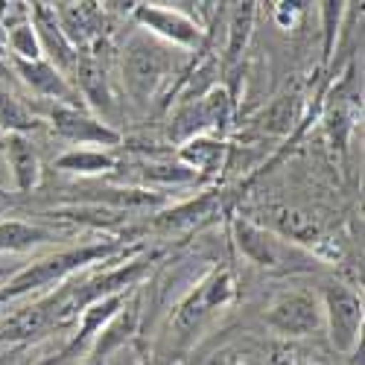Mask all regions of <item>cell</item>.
I'll use <instances>...</instances> for the list:
<instances>
[{
    "label": "cell",
    "instance_id": "cell-10",
    "mask_svg": "<svg viewBox=\"0 0 365 365\" xmlns=\"http://www.w3.org/2000/svg\"><path fill=\"white\" fill-rule=\"evenodd\" d=\"M9 164L15 170L18 178V187L29 190L36 185V175H38V161H36V149L29 146L24 138H9Z\"/></svg>",
    "mask_w": 365,
    "mask_h": 365
},
{
    "label": "cell",
    "instance_id": "cell-6",
    "mask_svg": "<svg viewBox=\"0 0 365 365\" xmlns=\"http://www.w3.org/2000/svg\"><path fill=\"white\" fill-rule=\"evenodd\" d=\"M237 242L242 255L257 266H284L287 257H292V249L284 246L281 240H275L272 234L249 225V222H237Z\"/></svg>",
    "mask_w": 365,
    "mask_h": 365
},
{
    "label": "cell",
    "instance_id": "cell-16",
    "mask_svg": "<svg viewBox=\"0 0 365 365\" xmlns=\"http://www.w3.org/2000/svg\"><path fill=\"white\" fill-rule=\"evenodd\" d=\"M38 24H41V33L47 36V44H50L53 50H58V53H56V56H58V62H62V65H71V50H68V44H65L62 33H58V26L50 21L47 9H38Z\"/></svg>",
    "mask_w": 365,
    "mask_h": 365
},
{
    "label": "cell",
    "instance_id": "cell-2",
    "mask_svg": "<svg viewBox=\"0 0 365 365\" xmlns=\"http://www.w3.org/2000/svg\"><path fill=\"white\" fill-rule=\"evenodd\" d=\"M108 255V249H76V252H65V255H56V257H47L41 263H33L29 269H24L21 275L0 292V298H12V295H21V292H29V289H36V287H44L56 278H62L68 275L71 269L88 263V260H94V257H103Z\"/></svg>",
    "mask_w": 365,
    "mask_h": 365
},
{
    "label": "cell",
    "instance_id": "cell-8",
    "mask_svg": "<svg viewBox=\"0 0 365 365\" xmlns=\"http://www.w3.org/2000/svg\"><path fill=\"white\" fill-rule=\"evenodd\" d=\"M53 126L73 138V140H100V143H117V135L108 132L106 126L94 123L91 117L73 111V108H53Z\"/></svg>",
    "mask_w": 365,
    "mask_h": 365
},
{
    "label": "cell",
    "instance_id": "cell-7",
    "mask_svg": "<svg viewBox=\"0 0 365 365\" xmlns=\"http://www.w3.org/2000/svg\"><path fill=\"white\" fill-rule=\"evenodd\" d=\"M231 292H234V287H231V275H217L210 284H205L185 307H181V313H178V319H175V324L178 327H193V324H199V319L205 316V313H210L214 307H220V304H225L228 298H231Z\"/></svg>",
    "mask_w": 365,
    "mask_h": 365
},
{
    "label": "cell",
    "instance_id": "cell-14",
    "mask_svg": "<svg viewBox=\"0 0 365 365\" xmlns=\"http://www.w3.org/2000/svg\"><path fill=\"white\" fill-rule=\"evenodd\" d=\"M44 324V310L36 307V310H24L18 313L6 327H4V336L9 339H24V336H33V333H38Z\"/></svg>",
    "mask_w": 365,
    "mask_h": 365
},
{
    "label": "cell",
    "instance_id": "cell-1",
    "mask_svg": "<svg viewBox=\"0 0 365 365\" xmlns=\"http://www.w3.org/2000/svg\"><path fill=\"white\" fill-rule=\"evenodd\" d=\"M140 263L129 266V269H120V272H108V275L103 278H94V281H88L82 287H73L68 295L58 298V304H53V319L58 324H68L71 319H76L82 313V307H88V304H94L111 292H117L120 287H129L138 275H140Z\"/></svg>",
    "mask_w": 365,
    "mask_h": 365
},
{
    "label": "cell",
    "instance_id": "cell-13",
    "mask_svg": "<svg viewBox=\"0 0 365 365\" xmlns=\"http://www.w3.org/2000/svg\"><path fill=\"white\" fill-rule=\"evenodd\" d=\"M79 82L85 88V94L94 103H106V71L91 56H85L79 62Z\"/></svg>",
    "mask_w": 365,
    "mask_h": 365
},
{
    "label": "cell",
    "instance_id": "cell-3",
    "mask_svg": "<svg viewBox=\"0 0 365 365\" xmlns=\"http://www.w3.org/2000/svg\"><path fill=\"white\" fill-rule=\"evenodd\" d=\"M327 313H330V339L339 351H351L359 336V324H362V307L359 301L342 289L333 287L327 289Z\"/></svg>",
    "mask_w": 365,
    "mask_h": 365
},
{
    "label": "cell",
    "instance_id": "cell-12",
    "mask_svg": "<svg viewBox=\"0 0 365 365\" xmlns=\"http://www.w3.org/2000/svg\"><path fill=\"white\" fill-rule=\"evenodd\" d=\"M44 240V231L33 228V225H24V222H0V249H29L36 242Z\"/></svg>",
    "mask_w": 365,
    "mask_h": 365
},
{
    "label": "cell",
    "instance_id": "cell-18",
    "mask_svg": "<svg viewBox=\"0 0 365 365\" xmlns=\"http://www.w3.org/2000/svg\"><path fill=\"white\" fill-rule=\"evenodd\" d=\"M249 24H252V6L246 4L237 18H234V29H231V47H228V56L234 58L240 53V44H246V36H249Z\"/></svg>",
    "mask_w": 365,
    "mask_h": 365
},
{
    "label": "cell",
    "instance_id": "cell-9",
    "mask_svg": "<svg viewBox=\"0 0 365 365\" xmlns=\"http://www.w3.org/2000/svg\"><path fill=\"white\" fill-rule=\"evenodd\" d=\"M138 15H140V21H143V24L155 26L158 33L170 36L173 41H181V44L196 41V26H193L187 18L173 15V12H164V9H140Z\"/></svg>",
    "mask_w": 365,
    "mask_h": 365
},
{
    "label": "cell",
    "instance_id": "cell-21",
    "mask_svg": "<svg viewBox=\"0 0 365 365\" xmlns=\"http://www.w3.org/2000/svg\"><path fill=\"white\" fill-rule=\"evenodd\" d=\"M196 149H187L185 155L196 164V167H210L217 158H220V146L217 143H193Z\"/></svg>",
    "mask_w": 365,
    "mask_h": 365
},
{
    "label": "cell",
    "instance_id": "cell-19",
    "mask_svg": "<svg viewBox=\"0 0 365 365\" xmlns=\"http://www.w3.org/2000/svg\"><path fill=\"white\" fill-rule=\"evenodd\" d=\"M12 47L24 58H33V62H38V41H36V33L29 26H18L15 29V33H12Z\"/></svg>",
    "mask_w": 365,
    "mask_h": 365
},
{
    "label": "cell",
    "instance_id": "cell-4",
    "mask_svg": "<svg viewBox=\"0 0 365 365\" xmlns=\"http://www.w3.org/2000/svg\"><path fill=\"white\" fill-rule=\"evenodd\" d=\"M266 322L272 327H278L281 333H289V336H304V333H313L319 327V310H316V301L292 292L278 298L275 304L269 307Z\"/></svg>",
    "mask_w": 365,
    "mask_h": 365
},
{
    "label": "cell",
    "instance_id": "cell-5",
    "mask_svg": "<svg viewBox=\"0 0 365 365\" xmlns=\"http://www.w3.org/2000/svg\"><path fill=\"white\" fill-rule=\"evenodd\" d=\"M167 68V56L152 44H135L126 56V79L138 97H146Z\"/></svg>",
    "mask_w": 365,
    "mask_h": 365
},
{
    "label": "cell",
    "instance_id": "cell-15",
    "mask_svg": "<svg viewBox=\"0 0 365 365\" xmlns=\"http://www.w3.org/2000/svg\"><path fill=\"white\" fill-rule=\"evenodd\" d=\"M58 167H68V170H82V173H97L111 167V158L97 155V152H73V155H65L58 161Z\"/></svg>",
    "mask_w": 365,
    "mask_h": 365
},
{
    "label": "cell",
    "instance_id": "cell-20",
    "mask_svg": "<svg viewBox=\"0 0 365 365\" xmlns=\"http://www.w3.org/2000/svg\"><path fill=\"white\" fill-rule=\"evenodd\" d=\"M292 100H281L278 106H272L269 108V114L263 117V120H269V129L272 132H281V129H287V123L292 120Z\"/></svg>",
    "mask_w": 365,
    "mask_h": 365
},
{
    "label": "cell",
    "instance_id": "cell-17",
    "mask_svg": "<svg viewBox=\"0 0 365 365\" xmlns=\"http://www.w3.org/2000/svg\"><path fill=\"white\" fill-rule=\"evenodd\" d=\"M0 123H4L6 129H29L33 120H29V114L18 106V100L0 97Z\"/></svg>",
    "mask_w": 365,
    "mask_h": 365
},
{
    "label": "cell",
    "instance_id": "cell-11",
    "mask_svg": "<svg viewBox=\"0 0 365 365\" xmlns=\"http://www.w3.org/2000/svg\"><path fill=\"white\" fill-rule=\"evenodd\" d=\"M18 68H21L24 79L33 85V88L44 91V94H50V97H71L68 85L58 79V73L50 65H41V62H18Z\"/></svg>",
    "mask_w": 365,
    "mask_h": 365
}]
</instances>
